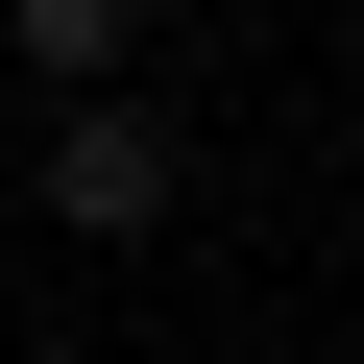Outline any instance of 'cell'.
<instances>
[{
  "label": "cell",
  "mask_w": 364,
  "mask_h": 364,
  "mask_svg": "<svg viewBox=\"0 0 364 364\" xmlns=\"http://www.w3.org/2000/svg\"><path fill=\"white\" fill-rule=\"evenodd\" d=\"M0 170H25V195H49L73 243H170V195H195V146H170L146 97H49V122L0 146Z\"/></svg>",
  "instance_id": "cell-1"
},
{
  "label": "cell",
  "mask_w": 364,
  "mask_h": 364,
  "mask_svg": "<svg viewBox=\"0 0 364 364\" xmlns=\"http://www.w3.org/2000/svg\"><path fill=\"white\" fill-rule=\"evenodd\" d=\"M0 49H25L49 97H122V49H146V0H0Z\"/></svg>",
  "instance_id": "cell-2"
}]
</instances>
